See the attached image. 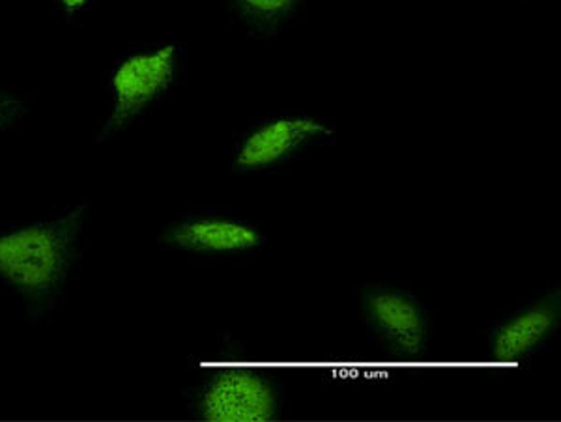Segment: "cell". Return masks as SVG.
<instances>
[{"mask_svg": "<svg viewBox=\"0 0 561 422\" xmlns=\"http://www.w3.org/2000/svg\"><path fill=\"white\" fill-rule=\"evenodd\" d=\"M268 234L259 221L224 208H193L161 228L158 247L197 260H237L264 249Z\"/></svg>", "mask_w": 561, "mask_h": 422, "instance_id": "5b68a950", "label": "cell"}, {"mask_svg": "<svg viewBox=\"0 0 561 422\" xmlns=\"http://www.w3.org/2000/svg\"><path fill=\"white\" fill-rule=\"evenodd\" d=\"M89 200L51 218L0 223V286L18 295L26 314L57 310L81 268Z\"/></svg>", "mask_w": 561, "mask_h": 422, "instance_id": "6da1fadb", "label": "cell"}, {"mask_svg": "<svg viewBox=\"0 0 561 422\" xmlns=\"http://www.w3.org/2000/svg\"><path fill=\"white\" fill-rule=\"evenodd\" d=\"M560 326V290L539 295L486 329V357L494 366L523 368L545 352Z\"/></svg>", "mask_w": 561, "mask_h": 422, "instance_id": "52a82bcc", "label": "cell"}, {"mask_svg": "<svg viewBox=\"0 0 561 422\" xmlns=\"http://www.w3.org/2000/svg\"><path fill=\"white\" fill-rule=\"evenodd\" d=\"M337 141V124L328 116L279 113L248 124L230 150L229 168L238 176L283 173L319 148Z\"/></svg>", "mask_w": 561, "mask_h": 422, "instance_id": "277c9868", "label": "cell"}, {"mask_svg": "<svg viewBox=\"0 0 561 422\" xmlns=\"http://www.w3.org/2000/svg\"><path fill=\"white\" fill-rule=\"evenodd\" d=\"M53 10L68 23L77 25L84 20V15L96 7L98 0H51Z\"/></svg>", "mask_w": 561, "mask_h": 422, "instance_id": "30bf717a", "label": "cell"}, {"mask_svg": "<svg viewBox=\"0 0 561 422\" xmlns=\"http://www.w3.org/2000/svg\"><path fill=\"white\" fill-rule=\"evenodd\" d=\"M33 99L25 90L0 84V137L20 129L31 115Z\"/></svg>", "mask_w": 561, "mask_h": 422, "instance_id": "9c48e42d", "label": "cell"}, {"mask_svg": "<svg viewBox=\"0 0 561 422\" xmlns=\"http://www.w3.org/2000/svg\"><path fill=\"white\" fill-rule=\"evenodd\" d=\"M187 411L206 422H266L283 415V385L264 366L225 355L198 368L185 392Z\"/></svg>", "mask_w": 561, "mask_h": 422, "instance_id": "3957f363", "label": "cell"}, {"mask_svg": "<svg viewBox=\"0 0 561 422\" xmlns=\"http://www.w3.org/2000/svg\"><path fill=\"white\" fill-rule=\"evenodd\" d=\"M359 310L370 342L391 357L420 361L431 352V316L420 295L393 282H369Z\"/></svg>", "mask_w": 561, "mask_h": 422, "instance_id": "8992f818", "label": "cell"}, {"mask_svg": "<svg viewBox=\"0 0 561 422\" xmlns=\"http://www.w3.org/2000/svg\"><path fill=\"white\" fill-rule=\"evenodd\" d=\"M187 73L184 45L148 42L126 47L111 62L105 78L107 115L94 134V144L115 141L142 122L165 97L171 96Z\"/></svg>", "mask_w": 561, "mask_h": 422, "instance_id": "7a4b0ae2", "label": "cell"}, {"mask_svg": "<svg viewBox=\"0 0 561 422\" xmlns=\"http://www.w3.org/2000/svg\"><path fill=\"white\" fill-rule=\"evenodd\" d=\"M306 0H229L230 12L255 39H270L293 23Z\"/></svg>", "mask_w": 561, "mask_h": 422, "instance_id": "ba28073f", "label": "cell"}]
</instances>
